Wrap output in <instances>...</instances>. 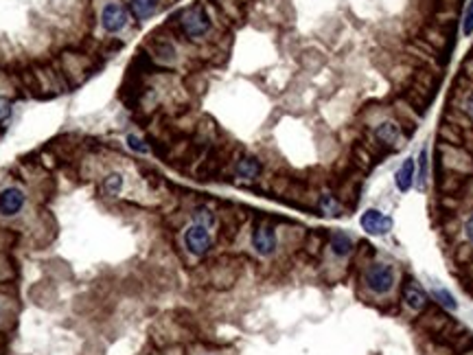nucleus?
<instances>
[{"mask_svg": "<svg viewBox=\"0 0 473 355\" xmlns=\"http://www.w3.org/2000/svg\"><path fill=\"white\" fill-rule=\"evenodd\" d=\"M178 27L189 42H204L213 31V20L204 5H191L180 11Z\"/></svg>", "mask_w": 473, "mask_h": 355, "instance_id": "1", "label": "nucleus"}, {"mask_svg": "<svg viewBox=\"0 0 473 355\" xmlns=\"http://www.w3.org/2000/svg\"><path fill=\"white\" fill-rule=\"evenodd\" d=\"M213 228L198 224V222H191L187 228L182 231V244L187 248V253L195 259H202L206 257L213 250Z\"/></svg>", "mask_w": 473, "mask_h": 355, "instance_id": "2", "label": "nucleus"}, {"mask_svg": "<svg viewBox=\"0 0 473 355\" xmlns=\"http://www.w3.org/2000/svg\"><path fill=\"white\" fill-rule=\"evenodd\" d=\"M130 9L128 5H123L121 0H108L106 5H103L101 9V29L110 33V36H119V33H123L125 29H128L130 25Z\"/></svg>", "mask_w": 473, "mask_h": 355, "instance_id": "3", "label": "nucleus"}, {"mask_svg": "<svg viewBox=\"0 0 473 355\" xmlns=\"http://www.w3.org/2000/svg\"><path fill=\"white\" fill-rule=\"evenodd\" d=\"M250 244L255 255L268 259L276 255V250H279V233H276V228L270 222H259L255 226V231H252Z\"/></svg>", "mask_w": 473, "mask_h": 355, "instance_id": "4", "label": "nucleus"}, {"mask_svg": "<svg viewBox=\"0 0 473 355\" xmlns=\"http://www.w3.org/2000/svg\"><path fill=\"white\" fill-rule=\"evenodd\" d=\"M27 209V191L20 185H7L0 189V217L14 220Z\"/></svg>", "mask_w": 473, "mask_h": 355, "instance_id": "5", "label": "nucleus"}, {"mask_svg": "<svg viewBox=\"0 0 473 355\" xmlns=\"http://www.w3.org/2000/svg\"><path fill=\"white\" fill-rule=\"evenodd\" d=\"M364 283L375 294H388L395 288V268L388 263H373L364 274Z\"/></svg>", "mask_w": 473, "mask_h": 355, "instance_id": "6", "label": "nucleus"}, {"mask_svg": "<svg viewBox=\"0 0 473 355\" xmlns=\"http://www.w3.org/2000/svg\"><path fill=\"white\" fill-rule=\"evenodd\" d=\"M360 224H362V228L368 235H375V237L390 233V228H392V220L388 215H384L379 209L364 211V215L360 217Z\"/></svg>", "mask_w": 473, "mask_h": 355, "instance_id": "7", "label": "nucleus"}, {"mask_svg": "<svg viewBox=\"0 0 473 355\" xmlns=\"http://www.w3.org/2000/svg\"><path fill=\"white\" fill-rule=\"evenodd\" d=\"M235 178L244 180V182H255L263 174V165L257 156H239L235 160Z\"/></svg>", "mask_w": 473, "mask_h": 355, "instance_id": "8", "label": "nucleus"}, {"mask_svg": "<svg viewBox=\"0 0 473 355\" xmlns=\"http://www.w3.org/2000/svg\"><path fill=\"white\" fill-rule=\"evenodd\" d=\"M373 134H375V139L382 143V145H386V147H397L401 143V136H403L401 125L397 121H382V123H377Z\"/></svg>", "mask_w": 473, "mask_h": 355, "instance_id": "9", "label": "nucleus"}, {"mask_svg": "<svg viewBox=\"0 0 473 355\" xmlns=\"http://www.w3.org/2000/svg\"><path fill=\"white\" fill-rule=\"evenodd\" d=\"M160 0H128L130 16L138 22H145L160 11Z\"/></svg>", "mask_w": 473, "mask_h": 355, "instance_id": "10", "label": "nucleus"}, {"mask_svg": "<svg viewBox=\"0 0 473 355\" xmlns=\"http://www.w3.org/2000/svg\"><path fill=\"white\" fill-rule=\"evenodd\" d=\"M414 180H417V163H414V158H406V163L395 174V185L401 193H408L414 187Z\"/></svg>", "mask_w": 473, "mask_h": 355, "instance_id": "11", "label": "nucleus"}, {"mask_svg": "<svg viewBox=\"0 0 473 355\" xmlns=\"http://www.w3.org/2000/svg\"><path fill=\"white\" fill-rule=\"evenodd\" d=\"M123 189H125V176L121 171H110V174L103 176L101 185H99V191L106 198H119Z\"/></svg>", "mask_w": 473, "mask_h": 355, "instance_id": "12", "label": "nucleus"}, {"mask_svg": "<svg viewBox=\"0 0 473 355\" xmlns=\"http://www.w3.org/2000/svg\"><path fill=\"white\" fill-rule=\"evenodd\" d=\"M403 301H406V307L412 309V312H423L428 307V294H425L419 285L408 283L403 288Z\"/></svg>", "mask_w": 473, "mask_h": 355, "instance_id": "13", "label": "nucleus"}, {"mask_svg": "<svg viewBox=\"0 0 473 355\" xmlns=\"http://www.w3.org/2000/svg\"><path fill=\"white\" fill-rule=\"evenodd\" d=\"M329 248H331V253L336 255L338 259L349 257L353 253V237L349 233H344V231H336V233L331 235Z\"/></svg>", "mask_w": 473, "mask_h": 355, "instance_id": "14", "label": "nucleus"}, {"mask_svg": "<svg viewBox=\"0 0 473 355\" xmlns=\"http://www.w3.org/2000/svg\"><path fill=\"white\" fill-rule=\"evenodd\" d=\"M191 222H198V224H204V226H209V228H215L217 226V213L211 209V206L200 204V206H195V209H193Z\"/></svg>", "mask_w": 473, "mask_h": 355, "instance_id": "15", "label": "nucleus"}, {"mask_svg": "<svg viewBox=\"0 0 473 355\" xmlns=\"http://www.w3.org/2000/svg\"><path fill=\"white\" fill-rule=\"evenodd\" d=\"M318 209L325 215H329V217L342 215V204H340V200L336 196H333V193H322V196L318 198Z\"/></svg>", "mask_w": 473, "mask_h": 355, "instance_id": "16", "label": "nucleus"}, {"mask_svg": "<svg viewBox=\"0 0 473 355\" xmlns=\"http://www.w3.org/2000/svg\"><path fill=\"white\" fill-rule=\"evenodd\" d=\"M125 145H128L130 152H134L138 156H147L149 152H152L149 143L143 139V136H138V134H128V136H125Z\"/></svg>", "mask_w": 473, "mask_h": 355, "instance_id": "17", "label": "nucleus"}, {"mask_svg": "<svg viewBox=\"0 0 473 355\" xmlns=\"http://www.w3.org/2000/svg\"><path fill=\"white\" fill-rule=\"evenodd\" d=\"M432 296L438 301V305H443L445 309H452V312H454V309L458 307V303L454 301V296L449 294L447 290H443V288H434V290H432Z\"/></svg>", "mask_w": 473, "mask_h": 355, "instance_id": "18", "label": "nucleus"}, {"mask_svg": "<svg viewBox=\"0 0 473 355\" xmlns=\"http://www.w3.org/2000/svg\"><path fill=\"white\" fill-rule=\"evenodd\" d=\"M11 114H14V103H11L7 97H0V130H5L9 125Z\"/></svg>", "mask_w": 473, "mask_h": 355, "instance_id": "19", "label": "nucleus"}, {"mask_svg": "<svg viewBox=\"0 0 473 355\" xmlns=\"http://www.w3.org/2000/svg\"><path fill=\"white\" fill-rule=\"evenodd\" d=\"M428 147H423V150L419 152V180L425 182L430 176V158H428Z\"/></svg>", "mask_w": 473, "mask_h": 355, "instance_id": "20", "label": "nucleus"}, {"mask_svg": "<svg viewBox=\"0 0 473 355\" xmlns=\"http://www.w3.org/2000/svg\"><path fill=\"white\" fill-rule=\"evenodd\" d=\"M156 57H158V60L171 62L173 57H176V49H173V44H169V42H158V44H156Z\"/></svg>", "mask_w": 473, "mask_h": 355, "instance_id": "21", "label": "nucleus"}, {"mask_svg": "<svg viewBox=\"0 0 473 355\" xmlns=\"http://www.w3.org/2000/svg\"><path fill=\"white\" fill-rule=\"evenodd\" d=\"M14 277V268H11V261L3 255V250H0V281H9Z\"/></svg>", "mask_w": 473, "mask_h": 355, "instance_id": "22", "label": "nucleus"}, {"mask_svg": "<svg viewBox=\"0 0 473 355\" xmlns=\"http://www.w3.org/2000/svg\"><path fill=\"white\" fill-rule=\"evenodd\" d=\"M463 33L465 36H471L473 33V0L469 3L467 11H465V20H463Z\"/></svg>", "mask_w": 473, "mask_h": 355, "instance_id": "23", "label": "nucleus"}, {"mask_svg": "<svg viewBox=\"0 0 473 355\" xmlns=\"http://www.w3.org/2000/svg\"><path fill=\"white\" fill-rule=\"evenodd\" d=\"M16 242V235L9 233L7 228H0V250H9Z\"/></svg>", "mask_w": 473, "mask_h": 355, "instance_id": "24", "label": "nucleus"}, {"mask_svg": "<svg viewBox=\"0 0 473 355\" xmlns=\"http://www.w3.org/2000/svg\"><path fill=\"white\" fill-rule=\"evenodd\" d=\"M465 237L473 244V213L467 217V222H465Z\"/></svg>", "mask_w": 473, "mask_h": 355, "instance_id": "25", "label": "nucleus"}, {"mask_svg": "<svg viewBox=\"0 0 473 355\" xmlns=\"http://www.w3.org/2000/svg\"><path fill=\"white\" fill-rule=\"evenodd\" d=\"M463 110H465V114H467V117L473 121V93L465 99V103H463Z\"/></svg>", "mask_w": 473, "mask_h": 355, "instance_id": "26", "label": "nucleus"}]
</instances>
